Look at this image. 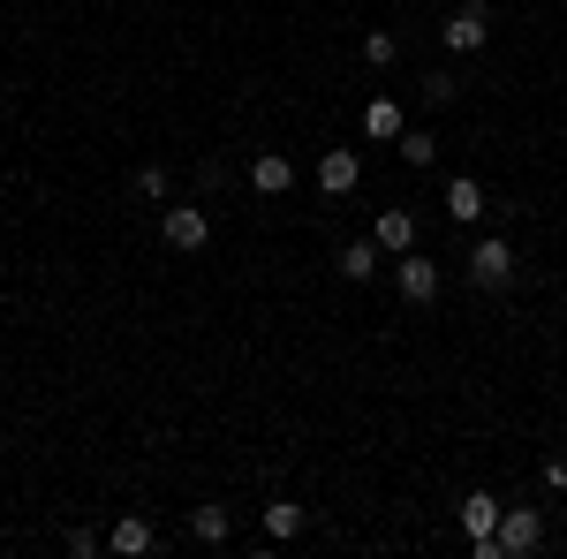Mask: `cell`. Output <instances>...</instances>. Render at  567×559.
I'll return each instance as SVG.
<instances>
[{
    "label": "cell",
    "instance_id": "ac0fdd59",
    "mask_svg": "<svg viewBox=\"0 0 567 559\" xmlns=\"http://www.w3.org/2000/svg\"><path fill=\"white\" fill-rule=\"evenodd\" d=\"M416 91H424V106H454V91H462V84H454L446 69H432V76H424Z\"/></svg>",
    "mask_w": 567,
    "mask_h": 559
},
{
    "label": "cell",
    "instance_id": "30bf717a",
    "mask_svg": "<svg viewBox=\"0 0 567 559\" xmlns=\"http://www.w3.org/2000/svg\"><path fill=\"white\" fill-rule=\"evenodd\" d=\"M106 545H114L122 559H136V552H152V545H159V529H152L144 515H122V521H114V537H106Z\"/></svg>",
    "mask_w": 567,
    "mask_h": 559
},
{
    "label": "cell",
    "instance_id": "5b68a950",
    "mask_svg": "<svg viewBox=\"0 0 567 559\" xmlns=\"http://www.w3.org/2000/svg\"><path fill=\"white\" fill-rule=\"evenodd\" d=\"M393 288H401V302H439V258H424V250H401L393 258Z\"/></svg>",
    "mask_w": 567,
    "mask_h": 559
},
{
    "label": "cell",
    "instance_id": "7a4b0ae2",
    "mask_svg": "<svg viewBox=\"0 0 567 559\" xmlns=\"http://www.w3.org/2000/svg\"><path fill=\"white\" fill-rule=\"evenodd\" d=\"M159 242H167L175 258H197V250L213 242V213H205V205H167V219H159Z\"/></svg>",
    "mask_w": 567,
    "mask_h": 559
},
{
    "label": "cell",
    "instance_id": "7c38bea8",
    "mask_svg": "<svg viewBox=\"0 0 567 559\" xmlns=\"http://www.w3.org/2000/svg\"><path fill=\"white\" fill-rule=\"evenodd\" d=\"M379 265H386V250H379V242H371V235H363V242H349V250H341V258H333V272H341V280H371V272H379Z\"/></svg>",
    "mask_w": 567,
    "mask_h": 559
},
{
    "label": "cell",
    "instance_id": "8992f818",
    "mask_svg": "<svg viewBox=\"0 0 567 559\" xmlns=\"http://www.w3.org/2000/svg\"><path fill=\"white\" fill-rule=\"evenodd\" d=\"M355 182H363V159H355L349 144H333V152L318 159V189H326V197H349Z\"/></svg>",
    "mask_w": 567,
    "mask_h": 559
},
{
    "label": "cell",
    "instance_id": "ffe728a7",
    "mask_svg": "<svg viewBox=\"0 0 567 559\" xmlns=\"http://www.w3.org/2000/svg\"><path fill=\"white\" fill-rule=\"evenodd\" d=\"M545 491H567V454H553V462H545Z\"/></svg>",
    "mask_w": 567,
    "mask_h": 559
},
{
    "label": "cell",
    "instance_id": "44dd1931",
    "mask_svg": "<svg viewBox=\"0 0 567 559\" xmlns=\"http://www.w3.org/2000/svg\"><path fill=\"white\" fill-rule=\"evenodd\" d=\"M432 8H454V0H432Z\"/></svg>",
    "mask_w": 567,
    "mask_h": 559
},
{
    "label": "cell",
    "instance_id": "d6986e66",
    "mask_svg": "<svg viewBox=\"0 0 567 559\" xmlns=\"http://www.w3.org/2000/svg\"><path fill=\"white\" fill-rule=\"evenodd\" d=\"M136 197H167V167H136Z\"/></svg>",
    "mask_w": 567,
    "mask_h": 559
},
{
    "label": "cell",
    "instance_id": "e0dca14e",
    "mask_svg": "<svg viewBox=\"0 0 567 559\" xmlns=\"http://www.w3.org/2000/svg\"><path fill=\"white\" fill-rule=\"evenodd\" d=\"M393 53H401L393 31H371V39H363V61H371V69H393Z\"/></svg>",
    "mask_w": 567,
    "mask_h": 559
},
{
    "label": "cell",
    "instance_id": "3957f363",
    "mask_svg": "<svg viewBox=\"0 0 567 559\" xmlns=\"http://www.w3.org/2000/svg\"><path fill=\"white\" fill-rule=\"evenodd\" d=\"M470 288H484V296L515 288V250H507V235H484L477 250H470Z\"/></svg>",
    "mask_w": 567,
    "mask_h": 559
},
{
    "label": "cell",
    "instance_id": "ba28073f",
    "mask_svg": "<svg viewBox=\"0 0 567 559\" xmlns=\"http://www.w3.org/2000/svg\"><path fill=\"white\" fill-rule=\"evenodd\" d=\"M371 242H379L386 258H401V250H416V213H401V205H386V213L371 219Z\"/></svg>",
    "mask_w": 567,
    "mask_h": 559
},
{
    "label": "cell",
    "instance_id": "5bb4252c",
    "mask_svg": "<svg viewBox=\"0 0 567 559\" xmlns=\"http://www.w3.org/2000/svg\"><path fill=\"white\" fill-rule=\"evenodd\" d=\"M446 219H462V227L484 219V189L470 182V174H454V182H446Z\"/></svg>",
    "mask_w": 567,
    "mask_h": 559
},
{
    "label": "cell",
    "instance_id": "8fae6325",
    "mask_svg": "<svg viewBox=\"0 0 567 559\" xmlns=\"http://www.w3.org/2000/svg\"><path fill=\"white\" fill-rule=\"evenodd\" d=\"M401 130H409V114H401V99H371V106H363V136H379V144H393Z\"/></svg>",
    "mask_w": 567,
    "mask_h": 559
},
{
    "label": "cell",
    "instance_id": "4fadbf2b",
    "mask_svg": "<svg viewBox=\"0 0 567 559\" xmlns=\"http://www.w3.org/2000/svg\"><path fill=\"white\" fill-rule=\"evenodd\" d=\"M303 507H296V499H272V507H265V537H272V545H296V537H303Z\"/></svg>",
    "mask_w": 567,
    "mask_h": 559
},
{
    "label": "cell",
    "instance_id": "9c48e42d",
    "mask_svg": "<svg viewBox=\"0 0 567 559\" xmlns=\"http://www.w3.org/2000/svg\"><path fill=\"white\" fill-rule=\"evenodd\" d=\"M499 515H507V507H499V491H470V499H462V529H470V545H477V537H492V529H499Z\"/></svg>",
    "mask_w": 567,
    "mask_h": 559
},
{
    "label": "cell",
    "instance_id": "2e32d148",
    "mask_svg": "<svg viewBox=\"0 0 567 559\" xmlns=\"http://www.w3.org/2000/svg\"><path fill=\"white\" fill-rule=\"evenodd\" d=\"M393 144H401V159H409V167H432V159H439V136L432 130H401Z\"/></svg>",
    "mask_w": 567,
    "mask_h": 559
},
{
    "label": "cell",
    "instance_id": "277c9868",
    "mask_svg": "<svg viewBox=\"0 0 567 559\" xmlns=\"http://www.w3.org/2000/svg\"><path fill=\"white\" fill-rule=\"evenodd\" d=\"M439 31H446V53H484V45H492V8H484V0H462Z\"/></svg>",
    "mask_w": 567,
    "mask_h": 559
},
{
    "label": "cell",
    "instance_id": "52a82bcc",
    "mask_svg": "<svg viewBox=\"0 0 567 559\" xmlns=\"http://www.w3.org/2000/svg\"><path fill=\"white\" fill-rule=\"evenodd\" d=\"M250 189H258V197H288V189H296V159H288V152H258V159H250Z\"/></svg>",
    "mask_w": 567,
    "mask_h": 559
},
{
    "label": "cell",
    "instance_id": "9a60e30c",
    "mask_svg": "<svg viewBox=\"0 0 567 559\" xmlns=\"http://www.w3.org/2000/svg\"><path fill=\"white\" fill-rule=\"evenodd\" d=\"M189 537H197V545H227V537H235L227 507H189Z\"/></svg>",
    "mask_w": 567,
    "mask_h": 559
},
{
    "label": "cell",
    "instance_id": "6da1fadb",
    "mask_svg": "<svg viewBox=\"0 0 567 559\" xmlns=\"http://www.w3.org/2000/svg\"><path fill=\"white\" fill-rule=\"evenodd\" d=\"M537 545H545V515H537V507H507L499 529L477 537V559H523V552H537Z\"/></svg>",
    "mask_w": 567,
    "mask_h": 559
}]
</instances>
